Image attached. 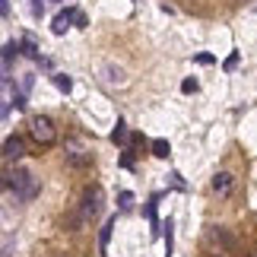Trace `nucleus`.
Masks as SVG:
<instances>
[{"label": "nucleus", "mask_w": 257, "mask_h": 257, "mask_svg": "<svg viewBox=\"0 0 257 257\" xmlns=\"http://www.w3.org/2000/svg\"><path fill=\"white\" fill-rule=\"evenodd\" d=\"M117 206H121V213L134 210V194H131V191H121V197H117Z\"/></svg>", "instance_id": "nucleus-15"}, {"label": "nucleus", "mask_w": 257, "mask_h": 257, "mask_svg": "<svg viewBox=\"0 0 257 257\" xmlns=\"http://www.w3.org/2000/svg\"><path fill=\"white\" fill-rule=\"evenodd\" d=\"M156 203H159V194H156L153 200L146 203V219H150V225H153V235H159L162 225H159V216H156Z\"/></svg>", "instance_id": "nucleus-10"}, {"label": "nucleus", "mask_w": 257, "mask_h": 257, "mask_svg": "<svg viewBox=\"0 0 257 257\" xmlns=\"http://www.w3.org/2000/svg\"><path fill=\"white\" fill-rule=\"evenodd\" d=\"M64 159H67V165H73V169H86V165H92V150L80 140H67Z\"/></svg>", "instance_id": "nucleus-4"}, {"label": "nucleus", "mask_w": 257, "mask_h": 257, "mask_svg": "<svg viewBox=\"0 0 257 257\" xmlns=\"http://www.w3.org/2000/svg\"><path fill=\"white\" fill-rule=\"evenodd\" d=\"M51 83H54L57 89H61L64 95H67V92H70V89H73V80H70V76H67V73H54V76H51Z\"/></svg>", "instance_id": "nucleus-13"}, {"label": "nucleus", "mask_w": 257, "mask_h": 257, "mask_svg": "<svg viewBox=\"0 0 257 257\" xmlns=\"http://www.w3.org/2000/svg\"><path fill=\"white\" fill-rule=\"evenodd\" d=\"M238 61H241V54L235 51V54H229V61H225L222 67H225V70H235V67H238Z\"/></svg>", "instance_id": "nucleus-18"}, {"label": "nucleus", "mask_w": 257, "mask_h": 257, "mask_svg": "<svg viewBox=\"0 0 257 257\" xmlns=\"http://www.w3.org/2000/svg\"><path fill=\"white\" fill-rule=\"evenodd\" d=\"M127 140H131V131H127V124H124V121H117V124H114V131H111V143H114V146H124Z\"/></svg>", "instance_id": "nucleus-9"}, {"label": "nucleus", "mask_w": 257, "mask_h": 257, "mask_svg": "<svg viewBox=\"0 0 257 257\" xmlns=\"http://www.w3.org/2000/svg\"><path fill=\"white\" fill-rule=\"evenodd\" d=\"M4 184L13 191L19 200H35L38 197V178L32 175V172H26V169H16V172H10L7 178H4Z\"/></svg>", "instance_id": "nucleus-1"}, {"label": "nucleus", "mask_w": 257, "mask_h": 257, "mask_svg": "<svg viewBox=\"0 0 257 257\" xmlns=\"http://www.w3.org/2000/svg\"><path fill=\"white\" fill-rule=\"evenodd\" d=\"M194 61H197V64H203V67H206V64H213V54H197V57H194Z\"/></svg>", "instance_id": "nucleus-23"}, {"label": "nucleus", "mask_w": 257, "mask_h": 257, "mask_svg": "<svg viewBox=\"0 0 257 257\" xmlns=\"http://www.w3.org/2000/svg\"><path fill=\"white\" fill-rule=\"evenodd\" d=\"M29 10H32V16L38 19V16L45 13V4H42V0H29Z\"/></svg>", "instance_id": "nucleus-17"}, {"label": "nucleus", "mask_w": 257, "mask_h": 257, "mask_svg": "<svg viewBox=\"0 0 257 257\" xmlns=\"http://www.w3.org/2000/svg\"><path fill=\"white\" fill-rule=\"evenodd\" d=\"M0 86H4V73H0Z\"/></svg>", "instance_id": "nucleus-26"}, {"label": "nucleus", "mask_w": 257, "mask_h": 257, "mask_svg": "<svg viewBox=\"0 0 257 257\" xmlns=\"http://www.w3.org/2000/svg\"><path fill=\"white\" fill-rule=\"evenodd\" d=\"M73 26H76V29H86V16H83V13H76V19H73Z\"/></svg>", "instance_id": "nucleus-24"}, {"label": "nucleus", "mask_w": 257, "mask_h": 257, "mask_svg": "<svg viewBox=\"0 0 257 257\" xmlns=\"http://www.w3.org/2000/svg\"><path fill=\"white\" fill-rule=\"evenodd\" d=\"M153 156H156V159H169V156H172L169 140H162V137H159V140H153Z\"/></svg>", "instance_id": "nucleus-11"}, {"label": "nucleus", "mask_w": 257, "mask_h": 257, "mask_svg": "<svg viewBox=\"0 0 257 257\" xmlns=\"http://www.w3.org/2000/svg\"><path fill=\"white\" fill-rule=\"evenodd\" d=\"M114 222H117V216H111V219L102 225V232H98V257H108V241H111V229H114Z\"/></svg>", "instance_id": "nucleus-7"}, {"label": "nucleus", "mask_w": 257, "mask_h": 257, "mask_svg": "<svg viewBox=\"0 0 257 257\" xmlns=\"http://www.w3.org/2000/svg\"><path fill=\"white\" fill-rule=\"evenodd\" d=\"M10 108H13V105H10V102H7L4 95H0V121H4V117L10 114Z\"/></svg>", "instance_id": "nucleus-21"}, {"label": "nucleus", "mask_w": 257, "mask_h": 257, "mask_svg": "<svg viewBox=\"0 0 257 257\" xmlns=\"http://www.w3.org/2000/svg\"><path fill=\"white\" fill-rule=\"evenodd\" d=\"M29 134H32V140L38 146H51L57 140V127L48 114H35L32 121H29Z\"/></svg>", "instance_id": "nucleus-2"}, {"label": "nucleus", "mask_w": 257, "mask_h": 257, "mask_svg": "<svg viewBox=\"0 0 257 257\" xmlns=\"http://www.w3.org/2000/svg\"><path fill=\"white\" fill-rule=\"evenodd\" d=\"M0 156H4V162H16V159H23L26 156V140L23 137H7L4 140V150H0Z\"/></svg>", "instance_id": "nucleus-5"}, {"label": "nucleus", "mask_w": 257, "mask_h": 257, "mask_svg": "<svg viewBox=\"0 0 257 257\" xmlns=\"http://www.w3.org/2000/svg\"><path fill=\"white\" fill-rule=\"evenodd\" d=\"M169 178H172V187H178V191H184V181H181V175H178V172H172Z\"/></svg>", "instance_id": "nucleus-22"}, {"label": "nucleus", "mask_w": 257, "mask_h": 257, "mask_svg": "<svg viewBox=\"0 0 257 257\" xmlns=\"http://www.w3.org/2000/svg\"><path fill=\"white\" fill-rule=\"evenodd\" d=\"M10 105L23 111V108H26V92H16V95H13V102H10Z\"/></svg>", "instance_id": "nucleus-19"}, {"label": "nucleus", "mask_w": 257, "mask_h": 257, "mask_svg": "<svg viewBox=\"0 0 257 257\" xmlns=\"http://www.w3.org/2000/svg\"><path fill=\"white\" fill-rule=\"evenodd\" d=\"M102 203H105L102 187H89L83 194V203H80V222H92L95 216L102 213Z\"/></svg>", "instance_id": "nucleus-3"}, {"label": "nucleus", "mask_w": 257, "mask_h": 257, "mask_svg": "<svg viewBox=\"0 0 257 257\" xmlns=\"http://www.w3.org/2000/svg\"><path fill=\"white\" fill-rule=\"evenodd\" d=\"M0 16H10V0H0Z\"/></svg>", "instance_id": "nucleus-25"}, {"label": "nucleus", "mask_w": 257, "mask_h": 257, "mask_svg": "<svg viewBox=\"0 0 257 257\" xmlns=\"http://www.w3.org/2000/svg\"><path fill=\"white\" fill-rule=\"evenodd\" d=\"M76 13H80V10H76V7H67V10H61V13L54 16V23H51V32H54V35H64L67 29L73 26V19H76Z\"/></svg>", "instance_id": "nucleus-6"}, {"label": "nucleus", "mask_w": 257, "mask_h": 257, "mask_svg": "<svg viewBox=\"0 0 257 257\" xmlns=\"http://www.w3.org/2000/svg\"><path fill=\"white\" fill-rule=\"evenodd\" d=\"M232 184H235V178L229 172H219V175L213 178V191L219 194V197H229L232 194Z\"/></svg>", "instance_id": "nucleus-8"}, {"label": "nucleus", "mask_w": 257, "mask_h": 257, "mask_svg": "<svg viewBox=\"0 0 257 257\" xmlns=\"http://www.w3.org/2000/svg\"><path fill=\"white\" fill-rule=\"evenodd\" d=\"M16 54H19V45L16 42H7L4 48H0V57H4V61H13Z\"/></svg>", "instance_id": "nucleus-14"}, {"label": "nucleus", "mask_w": 257, "mask_h": 257, "mask_svg": "<svg viewBox=\"0 0 257 257\" xmlns=\"http://www.w3.org/2000/svg\"><path fill=\"white\" fill-rule=\"evenodd\" d=\"M32 86H35V76H32V73H26V76H23V89H19V92H29Z\"/></svg>", "instance_id": "nucleus-20"}, {"label": "nucleus", "mask_w": 257, "mask_h": 257, "mask_svg": "<svg viewBox=\"0 0 257 257\" xmlns=\"http://www.w3.org/2000/svg\"><path fill=\"white\" fill-rule=\"evenodd\" d=\"M197 89H200V83H197V80H191V76H187V80L181 83V92H184V95H191V92H197Z\"/></svg>", "instance_id": "nucleus-16"}, {"label": "nucleus", "mask_w": 257, "mask_h": 257, "mask_svg": "<svg viewBox=\"0 0 257 257\" xmlns=\"http://www.w3.org/2000/svg\"><path fill=\"white\" fill-rule=\"evenodd\" d=\"M162 229H165V257H172V251H175V222L169 219Z\"/></svg>", "instance_id": "nucleus-12"}]
</instances>
